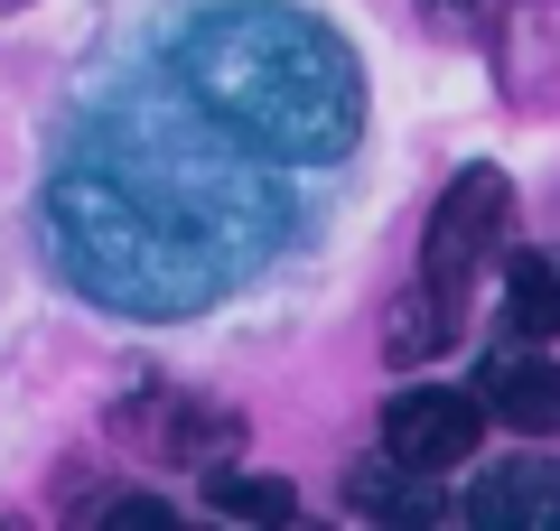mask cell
<instances>
[{
	"label": "cell",
	"mask_w": 560,
	"mask_h": 531,
	"mask_svg": "<svg viewBox=\"0 0 560 531\" xmlns=\"http://www.w3.org/2000/svg\"><path fill=\"white\" fill-rule=\"evenodd\" d=\"M477 531H560V467L551 457H504L477 494H467Z\"/></svg>",
	"instance_id": "7"
},
{
	"label": "cell",
	"mask_w": 560,
	"mask_h": 531,
	"mask_svg": "<svg viewBox=\"0 0 560 531\" xmlns=\"http://www.w3.org/2000/svg\"><path fill=\"white\" fill-rule=\"evenodd\" d=\"M504 84L514 94H551L560 84V10H533L523 0L514 20H504Z\"/></svg>",
	"instance_id": "12"
},
{
	"label": "cell",
	"mask_w": 560,
	"mask_h": 531,
	"mask_svg": "<svg viewBox=\"0 0 560 531\" xmlns=\"http://www.w3.org/2000/svg\"><path fill=\"white\" fill-rule=\"evenodd\" d=\"M234 177L224 168H197L178 140H150L121 131L103 150H84L75 168L57 177V197H47V234H57L66 271L84 280L94 298L113 308H206L224 280L253 271V252L271 234H243L234 224Z\"/></svg>",
	"instance_id": "1"
},
{
	"label": "cell",
	"mask_w": 560,
	"mask_h": 531,
	"mask_svg": "<svg viewBox=\"0 0 560 531\" xmlns=\"http://www.w3.org/2000/svg\"><path fill=\"white\" fill-rule=\"evenodd\" d=\"M0 10H28V0H0Z\"/></svg>",
	"instance_id": "15"
},
{
	"label": "cell",
	"mask_w": 560,
	"mask_h": 531,
	"mask_svg": "<svg viewBox=\"0 0 560 531\" xmlns=\"http://www.w3.org/2000/svg\"><path fill=\"white\" fill-rule=\"evenodd\" d=\"M206 512H215V522L280 531V522H300V494L280 485V475H234V457H224V467H206Z\"/></svg>",
	"instance_id": "11"
},
{
	"label": "cell",
	"mask_w": 560,
	"mask_h": 531,
	"mask_svg": "<svg viewBox=\"0 0 560 531\" xmlns=\"http://www.w3.org/2000/svg\"><path fill=\"white\" fill-rule=\"evenodd\" d=\"M504 224H514V187H504V168H486V158L458 168V177H448V197L430 205V234H420V280L467 308V280L495 261Z\"/></svg>",
	"instance_id": "3"
},
{
	"label": "cell",
	"mask_w": 560,
	"mask_h": 531,
	"mask_svg": "<svg viewBox=\"0 0 560 531\" xmlns=\"http://www.w3.org/2000/svg\"><path fill=\"white\" fill-rule=\"evenodd\" d=\"M504 335H523V345L560 335V252H514V271H504Z\"/></svg>",
	"instance_id": "9"
},
{
	"label": "cell",
	"mask_w": 560,
	"mask_h": 531,
	"mask_svg": "<svg viewBox=\"0 0 560 531\" xmlns=\"http://www.w3.org/2000/svg\"><path fill=\"white\" fill-rule=\"evenodd\" d=\"M467 10H477V0H420V20H440V28H458Z\"/></svg>",
	"instance_id": "14"
},
{
	"label": "cell",
	"mask_w": 560,
	"mask_h": 531,
	"mask_svg": "<svg viewBox=\"0 0 560 531\" xmlns=\"http://www.w3.org/2000/svg\"><path fill=\"white\" fill-rule=\"evenodd\" d=\"M178 84L215 131L271 158H346L364 131V75L308 10L234 0L178 38Z\"/></svg>",
	"instance_id": "2"
},
{
	"label": "cell",
	"mask_w": 560,
	"mask_h": 531,
	"mask_svg": "<svg viewBox=\"0 0 560 531\" xmlns=\"http://www.w3.org/2000/svg\"><path fill=\"white\" fill-rule=\"evenodd\" d=\"M448 335H458V298H440L430 280H420V290H401L393 308H383V354H393V364H430Z\"/></svg>",
	"instance_id": "8"
},
{
	"label": "cell",
	"mask_w": 560,
	"mask_h": 531,
	"mask_svg": "<svg viewBox=\"0 0 560 531\" xmlns=\"http://www.w3.org/2000/svg\"><path fill=\"white\" fill-rule=\"evenodd\" d=\"M486 438V401L477 392H401L383 401V457H401L411 475H458Z\"/></svg>",
	"instance_id": "5"
},
{
	"label": "cell",
	"mask_w": 560,
	"mask_h": 531,
	"mask_svg": "<svg viewBox=\"0 0 560 531\" xmlns=\"http://www.w3.org/2000/svg\"><path fill=\"white\" fill-rule=\"evenodd\" d=\"M346 504H355V512H383V522H448V494H430L401 457L355 467V475H346Z\"/></svg>",
	"instance_id": "10"
},
{
	"label": "cell",
	"mask_w": 560,
	"mask_h": 531,
	"mask_svg": "<svg viewBox=\"0 0 560 531\" xmlns=\"http://www.w3.org/2000/svg\"><path fill=\"white\" fill-rule=\"evenodd\" d=\"M477 401H486V420H504V429H523V438H560V364L541 345L495 354L477 374Z\"/></svg>",
	"instance_id": "6"
},
{
	"label": "cell",
	"mask_w": 560,
	"mask_h": 531,
	"mask_svg": "<svg viewBox=\"0 0 560 531\" xmlns=\"http://www.w3.org/2000/svg\"><path fill=\"white\" fill-rule=\"evenodd\" d=\"M113 438L131 457H160V467H224L243 448V411H215L187 392H140L113 411Z\"/></svg>",
	"instance_id": "4"
},
{
	"label": "cell",
	"mask_w": 560,
	"mask_h": 531,
	"mask_svg": "<svg viewBox=\"0 0 560 531\" xmlns=\"http://www.w3.org/2000/svg\"><path fill=\"white\" fill-rule=\"evenodd\" d=\"M103 522H113V531H168L178 512H168V504H150V494H131V504H103Z\"/></svg>",
	"instance_id": "13"
}]
</instances>
